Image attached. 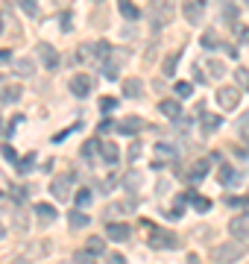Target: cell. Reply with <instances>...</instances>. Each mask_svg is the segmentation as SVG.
<instances>
[{"mask_svg":"<svg viewBox=\"0 0 249 264\" xmlns=\"http://www.w3.org/2000/svg\"><path fill=\"white\" fill-rule=\"evenodd\" d=\"M173 0H150V18H153V26H161V24H170L173 21Z\"/></svg>","mask_w":249,"mask_h":264,"instance_id":"obj_1","label":"cell"},{"mask_svg":"<svg viewBox=\"0 0 249 264\" xmlns=\"http://www.w3.org/2000/svg\"><path fill=\"white\" fill-rule=\"evenodd\" d=\"M241 244H223V247H217L214 250V264H232L238 262V256H241Z\"/></svg>","mask_w":249,"mask_h":264,"instance_id":"obj_2","label":"cell"},{"mask_svg":"<svg viewBox=\"0 0 249 264\" xmlns=\"http://www.w3.org/2000/svg\"><path fill=\"white\" fill-rule=\"evenodd\" d=\"M68 88H70L76 97H88V91H91V76H88V73H76V76H70Z\"/></svg>","mask_w":249,"mask_h":264,"instance_id":"obj_3","label":"cell"},{"mask_svg":"<svg viewBox=\"0 0 249 264\" xmlns=\"http://www.w3.org/2000/svg\"><path fill=\"white\" fill-rule=\"evenodd\" d=\"M203 6H205L203 0H185V3H182V15H185L191 24H200V21H203Z\"/></svg>","mask_w":249,"mask_h":264,"instance_id":"obj_4","label":"cell"},{"mask_svg":"<svg viewBox=\"0 0 249 264\" xmlns=\"http://www.w3.org/2000/svg\"><path fill=\"white\" fill-rule=\"evenodd\" d=\"M38 56H41V62H44V68H47V71H56V68H59V53H56L47 41H41V44H38Z\"/></svg>","mask_w":249,"mask_h":264,"instance_id":"obj_5","label":"cell"},{"mask_svg":"<svg viewBox=\"0 0 249 264\" xmlns=\"http://www.w3.org/2000/svg\"><path fill=\"white\" fill-rule=\"evenodd\" d=\"M217 103H220L223 109H235V106L241 103V91L226 85V88H220V91H217Z\"/></svg>","mask_w":249,"mask_h":264,"instance_id":"obj_6","label":"cell"},{"mask_svg":"<svg viewBox=\"0 0 249 264\" xmlns=\"http://www.w3.org/2000/svg\"><path fill=\"white\" fill-rule=\"evenodd\" d=\"M176 159V150L170 147V144H156V162H153V168L158 170V168H164L167 162H173Z\"/></svg>","mask_w":249,"mask_h":264,"instance_id":"obj_7","label":"cell"},{"mask_svg":"<svg viewBox=\"0 0 249 264\" xmlns=\"http://www.w3.org/2000/svg\"><path fill=\"white\" fill-rule=\"evenodd\" d=\"M50 191H53L56 200H68V197H70V176H59V179H53Z\"/></svg>","mask_w":249,"mask_h":264,"instance_id":"obj_8","label":"cell"},{"mask_svg":"<svg viewBox=\"0 0 249 264\" xmlns=\"http://www.w3.org/2000/svg\"><path fill=\"white\" fill-rule=\"evenodd\" d=\"M158 112H161L164 118H170V120H179L182 106H179V100H161V103H158Z\"/></svg>","mask_w":249,"mask_h":264,"instance_id":"obj_9","label":"cell"},{"mask_svg":"<svg viewBox=\"0 0 249 264\" xmlns=\"http://www.w3.org/2000/svg\"><path fill=\"white\" fill-rule=\"evenodd\" d=\"M100 153H103V162H106V165H117V159H120V150H117L114 141H103Z\"/></svg>","mask_w":249,"mask_h":264,"instance_id":"obj_10","label":"cell"},{"mask_svg":"<svg viewBox=\"0 0 249 264\" xmlns=\"http://www.w3.org/2000/svg\"><path fill=\"white\" fill-rule=\"evenodd\" d=\"M129 232H132V229H129L126 223H109V226H106V235H109L112 241H126Z\"/></svg>","mask_w":249,"mask_h":264,"instance_id":"obj_11","label":"cell"},{"mask_svg":"<svg viewBox=\"0 0 249 264\" xmlns=\"http://www.w3.org/2000/svg\"><path fill=\"white\" fill-rule=\"evenodd\" d=\"M123 94H126V97H141V94H144V82H141L138 76L123 79Z\"/></svg>","mask_w":249,"mask_h":264,"instance_id":"obj_12","label":"cell"},{"mask_svg":"<svg viewBox=\"0 0 249 264\" xmlns=\"http://www.w3.org/2000/svg\"><path fill=\"white\" fill-rule=\"evenodd\" d=\"M117 9H120V15H123L126 21H138V15H141V9H138L132 0H117Z\"/></svg>","mask_w":249,"mask_h":264,"instance_id":"obj_13","label":"cell"},{"mask_svg":"<svg viewBox=\"0 0 249 264\" xmlns=\"http://www.w3.org/2000/svg\"><path fill=\"white\" fill-rule=\"evenodd\" d=\"M35 217L44 220V223H53V220H56V209H53L50 203H38V206H35Z\"/></svg>","mask_w":249,"mask_h":264,"instance_id":"obj_14","label":"cell"},{"mask_svg":"<svg viewBox=\"0 0 249 264\" xmlns=\"http://www.w3.org/2000/svg\"><path fill=\"white\" fill-rule=\"evenodd\" d=\"M229 232H232L235 238H247V235H249L247 220H244V217H235V220H229Z\"/></svg>","mask_w":249,"mask_h":264,"instance_id":"obj_15","label":"cell"},{"mask_svg":"<svg viewBox=\"0 0 249 264\" xmlns=\"http://www.w3.org/2000/svg\"><path fill=\"white\" fill-rule=\"evenodd\" d=\"M68 223H70L73 229H85V226H88V215H82L79 209H73V212L68 215Z\"/></svg>","mask_w":249,"mask_h":264,"instance_id":"obj_16","label":"cell"},{"mask_svg":"<svg viewBox=\"0 0 249 264\" xmlns=\"http://www.w3.org/2000/svg\"><path fill=\"white\" fill-rule=\"evenodd\" d=\"M15 73H18V76H26V79H29V76L35 73V65H32L29 59H18V65H15Z\"/></svg>","mask_w":249,"mask_h":264,"instance_id":"obj_17","label":"cell"},{"mask_svg":"<svg viewBox=\"0 0 249 264\" xmlns=\"http://www.w3.org/2000/svg\"><path fill=\"white\" fill-rule=\"evenodd\" d=\"M200 44H203L205 50H214V47L220 44V38H217V32H214V29H205V32H203V38H200Z\"/></svg>","mask_w":249,"mask_h":264,"instance_id":"obj_18","label":"cell"},{"mask_svg":"<svg viewBox=\"0 0 249 264\" xmlns=\"http://www.w3.org/2000/svg\"><path fill=\"white\" fill-rule=\"evenodd\" d=\"M173 244H176L173 235H153V238H150V247H156V250H161V247H173Z\"/></svg>","mask_w":249,"mask_h":264,"instance_id":"obj_19","label":"cell"},{"mask_svg":"<svg viewBox=\"0 0 249 264\" xmlns=\"http://www.w3.org/2000/svg\"><path fill=\"white\" fill-rule=\"evenodd\" d=\"M205 68H208V76H211V79H220V76L226 73V65H223V62H217V59H211Z\"/></svg>","mask_w":249,"mask_h":264,"instance_id":"obj_20","label":"cell"},{"mask_svg":"<svg viewBox=\"0 0 249 264\" xmlns=\"http://www.w3.org/2000/svg\"><path fill=\"white\" fill-rule=\"evenodd\" d=\"M103 250H106L103 238H88V244H85V253H91V256H103Z\"/></svg>","mask_w":249,"mask_h":264,"instance_id":"obj_21","label":"cell"},{"mask_svg":"<svg viewBox=\"0 0 249 264\" xmlns=\"http://www.w3.org/2000/svg\"><path fill=\"white\" fill-rule=\"evenodd\" d=\"M176 62H179V53H170V56L164 59V65H161V73H164V76H173V71H176Z\"/></svg>","mask_w":249,"mask_h":264,"instance_id":"obj_22","label":"cell"},{"mask_svg":"<svg viewBox=\"0 0 249 264\" xmlns=\"http://www.w3.org/2000/svg\"><path fill=\"white\" fill-rule=\"evenodd\" d=\"M217 126H220V118H217V115H208V112H205V115H203V132H214Z\"/></svg>","mask_w":249,"mask_h":264,"instance_id":"obj_23","label":"cell"},{"mask_svg":"<svg viewBox=\"0 0 249 264\" xmlns=\"http://www.w3.org/2000/svg\"><path fill=\"white\" fill-rule=\"evenodd\" d=\"M173 91H176V97H179V100H188V97L194 94V85H191V82H176V88H173Z\"/></svg>","mask_w":249,"mask_h":264,"instance_id":"obj_24","label":"cell"},{"mask_svg":"<svg viewBox=\"0 0 249 264\" xmlns=\"http://www.w3.org/2000/svg\"><path fill=\"white\" fill-rule=\"evenodd\" d=\"M141 126H144V123H141L138 118H129V120H123V123L117 126V129H120V132H129V135H132V132H138Z\"/></svg>","mask_w":249,"mask_h":264,"instance_id":"obj_25","label":"cell"},{"mask_svg":"<svg viewBox=\"0 0 249 264\" xmlns=\"http://www.w3.org/2000/svg\"><path fill=\"white\" fill-rule=\"evenodd\" d=\"M100 147H103V144H100L97 138H91V141H85V144H82V156H85V159H91V156H94Z\"/></svg>","mask_w":249,"mask_h":264,"instance_id":"obj_26","label":"cell"},{"mask_svg":"<svg viewBox=\"0 0 249 264\" xmlns=\"http://www.w3.org/2000/svg\"><path fill=\"white\" fill-rule=\"evenodd\" d=\"M235 79H238V85H241L244 91H249V71L247 68H238V71H235Z\"/></svg>","mask_w":249,"mask_h":264,"instance_id":"obj_27","label":"cell"},{"mask_svg":"<svg viewBox=\"0 0 249 264\" xmlns=\"http://www.w3.org/2000/svg\"><path fill=\"white\" fill-rule=\"evenodd\" d=\"M85 206H91V191H88V188H82V191L76 194V209H85Z\"/></svg>","mask_w":249,"mask_h":264,"instance_id":"obj_28","label":"cell"},{"mask_svg":"<svg viewBox=\"0 0 249 264\" xmlns=\"http://www.w3.org/2000/svg\"><path fill=\"white\" fill-rule=\"evenodd\" d=\"M15 3H18L26 15H38V3H35V0H15Z\"/></svg>","mask_w":249,"mask_h":264,"instance_id":"obj_29","label":"cell"},{"mask_svg":"<svg viewBox=\"0 0 249 264\" xmlns=\"http://www.w3.org/2000/svg\"><path fill=\"white\" fill-rule=\"evenodd\" d=\"M18 97H21V88H18V85H9V88L3 91V100H6V103H15Z\"/></svg>","mask_w":249,"mask_h":264,"instance_id":"obj_30","label":"cell"},{"mask_svg":"<svg viewBox=\"0 0 249 264\" xmlns=\"http://www.w3.org/2000/svg\"><path fill=\"white\" fill-rule=\"evenodd\" d=\"M194 209H197V212H208V209H211V200H208V197H197V194H194Z\"/></svg>","mask_w":249,"mask_h":264,"instance_id":"obj_31","label":"cell"},{"mask_svg":"<svg viewBox=\"0 0 249 264\" xmlns=\"http://www.w3.org/2000/svg\"><path fill=\"white\" fill-rule=\"evenodd\" d=\"M103 76H106V79H117V65H114V62H106V65H103Z\"/></svg>","mask_w":249,"mask_h":264,"instance_id":"obj_32","label":"cell"},{"mask_svg":"<svg viewBox=\"0 0 249 264\" xmlns=\"http://www.w3.org/2000/svg\"><path fill=\"white\" fill-rule=\"evenodd\" d=\"M0 153H3V159H9L12 165H18V162H21V159H18V153H15L9 144H3V147H0Z\"/></svg>","mask_w":249,"mask_h":264,"instance_id":"obj_33","label":"cell"},{"mask_svg":"<svg viewBox=\"0 0 249 264\" xmlns=\"http://www.w3.org/2000/svg\"><path fill=\"white\" fill-rule=\"evenodd\" d=\"M32 162H35V156H32V153H29V156H23V159L18 162V170H21V173H26V170H32Z\"/></svg>","mask_w":249,"mask_h":264,"instance_id":"obj_34","label":"cell"},{"mask_svg":"<svg viewBox=\"0 0 249 264\" xmlns=\"http://www.w3.org/2000/svg\"><path fill=\"white\" fill-rule=\"evenodd\" d=\"M203 173H208V162H205V159H203V162H197V165H194V170H191V176H194V179H200V176H203Z\"/></svg>","mask_w":249,"mask_h":264,"instance_id":"obj_35","label":"cell"},{"mask_svg":"<svg viewBox=\"0 0 249 264\" xmlns=\"http://www.w3.org/2000/svg\"><path fill=\"white\" fill-rule=\"evenodd\" d=\"M100 109H103V112H114V109H117V100H114V97H103V100H100Z\"/></svg>","mask_w":249,"mask_h":264,"instance_id":"obj_36","label":"cell"},{"mask_svg":"<svg viewBox=\"0 0 249 264\" xmlns=\"http://www.w3.org/2000/svg\"><path fill=\"white\" fill-rule=\"evenodd\" d=\"M109 50H112L109 41H97V44H94V53H97V56H109Z\"/></svg>","mask_w":249,"mask_h":264,"instance_id":"obj_37","label":"cell"},{"mask_svg":"<svg viewBox=\"0 0 249 264\" xmlns=\"http://www.w3.org/2000/svg\"><path fill=\"white\" fill-rule=\"evenodd\" d=\"M235 32H238L241 44H249V26H241V24H235Z\"/></svg>","mask_w":249,"mask_h":264,"instance_id":"obj_38","label":"cell"},{"mask_svg":"<svg viewBox=\"0 0 249 264\" xmlns=\"http://www.w3.org/2000/svg\"><path fill=\"white\" fill-rule=\"evenodd\" d=\"M73 264H94V256H88V253H76V256H73Z\"/></svg>","mask_w":249,"mask_h":264,"instance_id":"obj_39","label":"cell"},{"mask_svg":"<svg viewBox=\"0 0 249 264\" xmlns=\"http://www.w3.org/2000/svg\"><path fill=\"white\" fill-rule=\"evenodd\" d=\"M226 203H229L232 209H241V206H247L249 200H241V197H226Z\"/></svg>","mask_w":249,"mask_h":264,"instance_id":"obj_40","label":"cell"},{"mask_svg":"<svg viewBox=\"0 0 249 264\" xmlns=\"http://www.w3.org/2000/svg\"><path fill=\"white\" fill-rule=\"evenodd\" d=\"M106 262L109 264H126V259H123L120 253H112V256H106Z\"/></svg>","mask_w":249,"mask_h":264,"instance_id":"obj_41","label":"cell"},{"mask_svg":"<svg viewBox=\"0 0 249 264\" xmlns=\"http://www.w3.org/2000/svg\"><path fill=\"white\" fill-rule=\"evenodd\" d=\"M223 15H226V18H238V9H235L232 3H226V6H223Z\"/></svg>","mask_w":249,"mask_h":264,"instance_id":"obj_42","label":"cell"},{"mask_svg":"<svg viewBox=\"0 0 249 264\" xmlns=\"http://www.w3.org/2000/svg\"><path fill=\"white\" fill-rule=\"evenodd\" d=\"M138 156H141V144H138V141H135V144H132V147H129V159H132V162H135V159H138Z\"/></svg>","mask_w":249,"mask_h":264,"instance_id":"obj_43","label":"cell"},{"mask_svg":"<svg viewBox=\"0 0 249 264\" xmlns=\"http://www.w3.org/2000/svg\"><path fill=\"white\" fill-rule=\"evenodd\" d=\"M232 176H235V173H232V168H229V165H226V168H223V170H220V182H229V179H232Z\"/></svg>","mask_w":249,"mask_h":264,"instance_id":"obj_44","label":"cell"},{"mask_svg":"<svg viewBox=\"0 0 249 264\" xmlns=\"http://www.w3.org/2000/svg\"><path fill=\"white\" fill-rule=\"evenodd\" d=\"M62 29H65V32H70V15H68V12L62 15Z\"/></svg>","mask_w":249,"mask_h":264,"instance_id":"obj_45","label":"cell"},{"mask_svg":"<svg viewBox=\"0 0 249 264\" xmlns=\"http://www.w3.org/2000/svg\"><path fill=\"white\" fill-rule=\"evenodd\" d=\"M126 188L135 191V188H138V176H126Z\"/></svg>","mask_w":249,"mask_h":264,"instance_id":"obj_46","label":"cell"},{"mask_svg":"<svg viewBox=\"0 0 249 264\" xmlns=\"http://www.w3.org/2000/svg\"><path fill=\"white\" fill-rule=\"evenodd\" d=\"M9 59H12V53H9V50H0V65H6Z\"/></svg>","mask_w":249,"mask_h":264,"instance_id":"obj_47","label":"cell"},{"mask_svg":"<svg viewBox=\"0 0 249 264\" xmlns=\"http://www.w3.org/2000/svg\"><path fill=\"white\" fill-rule=\"evenodd\" d=\"M0 32H3V15H0Z\"/></svg>","mask_w":249,"mask_h":264,"instance_id":"obj_48","label":"cell"},{"mask_svg":"<svg viewBox=\"0 0 249 264\" xmlns=\"http://www.w3.org/2000/svg\"><path fill=\"white\" fill-rule=\"evenodd\" d=\"M3 235H6V232H3V226H0V238H3Z\"/></svg>","mask_w":249,"mask_h":264,"instance_id":"obj_49","label":"cell"},{"mask_svg":"<svg viewBox=\"0 0 249 264\" xmlns=\"http://www.w3.org/2000/svg\"><path fill=\"white\" fill-rule=\"evenodd\" d=\"M0 129H3V123H0Z\"/></svg>","mask_w":249,"mask_h":264,"instance_id":"obj_50","label":"cell"}]
</instances>
